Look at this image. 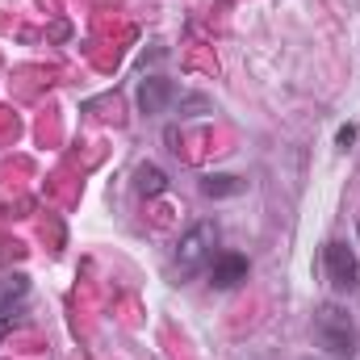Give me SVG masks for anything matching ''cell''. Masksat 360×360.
I'll return each instance as SVG.
<instances>
[{
    "label": "cell",
    "instance_id": "7",
    "mask_svg": "<svg viewBox=\"0 0 360 360\" xmlns=\"http://www.w3.org/2000/svg\"><path fill=\"white\" fill-rule=\"evenodd\" d=\"M164 188H168L164 168H155V164H139V168H134V193H139V197H160Z\"/></svg>",
    "mask_w": 360,
    "mask_h": 360
},
{
    "label": "cell",
    "instance_id": "2",
    "mask_svg": "<svg viewBox=\"0 0 360 360\" xmlns=\"http://www.w3.org/2000/svg\"><path fill=\"white\" fill-rule=\"evenodd\" d=\"M214 248H218V226L214 222H197L184 239L176 243V269L180 272H197L214 260Z\"/></svg>",
    "mask_w": 360,
    "mask_h": 360
},
{
    "label": "cell",
    "instance_id": "6",
    "mask_svg": "<svg viewBox=\"0 0 360 360\" xmlns=\"http://www.w3.org/2000/svg\"><path fill=\"white\" fill-rule=\"evenodd\" d=\"M239 281H248V256H235V252L214 256V264H210V285L214 289H235Z\"/></svg>",
    "mask_w": 360,
    "mask_h": 360
},
{
    "label": "cell",
    "instance_id": "4",
    "mask_svg": "<svg viewBox=\"0 0 360 360\" xmlns=\"http://www.w3.org/2000/svg\"><path fill=\"white\" fill-rule=\"evenodd\" d=\"M180 101V89L172 80H164V76H147L143 84H139V109L143 113H164L168 105H176Z\"/></svg>",
    "mask_w": 360,
    "mask_h": 360
},
{
    "label": "cell",
    "instance_id": "1",
    "mask_svg": "<svg viewBox=\"0 0 360 360\" xmlns=\"http://www.w3.org/2000/svg\"><path fill=\"white\" fill-rule=\"evenodd\" d=\"M314 344L331 360H348L356 352V323L340 306H323L314 314Z\"/></svg>",
    "mask_w": 360,
    "mask_h": 360
},
{
    "label": "cell",
    "instance_id": "5",
    "mask_svg": "<svg viewBox=\"0 0 360 360\" xmlns=\"http://www.w3.org/2000/svg\"><path fill=\"white\" fill-rule=\"evenodd\" d=\"M25 297H30V281L25 276H4L0 281V331L13 327V319L25 306Z\"/></svg>",
    "mask_w": 360,
    "mask_h": 360
},
{
    "label": "cell",
    "instance_id": "3",
    "mask_svg": "<svg viewBox=\"0 0 360 360\" xmlns=\"http://www.w3.org/2000/svg\"><path fill=\"white\" fill-rule=\"evenodd\" d=\"M323 264H327V276H331V285L335 289H356L360 281V264L356 256H352V248L348 243H327V252H323Z\"/></svg>",
    "mask_w": 360,
    "mask_h": 360
},
{
    "label": "cell",
    "instance_id": "8",
    "mask_svg": "<svg viewBox=\"0 0 360 360\" xmlns=\"http://www.w3.org/2000/svg\"><path fill=\"white\" fill-rule=\"evenodd\" d=\"M243 188H248V184L239 176H205L201 180V193H205V197H239Z\"/></svg>",
    "mask_w": 360,
    "mask_h": 360
}]
</instances>
